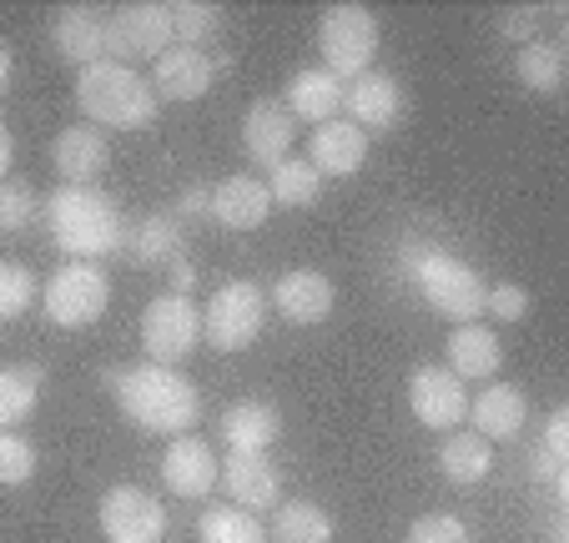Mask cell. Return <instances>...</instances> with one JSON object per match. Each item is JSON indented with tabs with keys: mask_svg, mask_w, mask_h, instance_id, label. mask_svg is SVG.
<instances>
[{
	"mask_svg": "<svg viewBox=\"0 0 569 543\" xmlns=\"http://www.w3.org/2000/svg\"><path fill=\"white\" fill-rule=\"evenodd\" d=\"M117 408L141 428V433H161V438H182L202 423V398H197L192 378L161 362H141V368H121L117 383Z\"/></svg>",
	"mask_w": 569,
	"mask_h": 543,
	"instance_id": "6da1fadb",
	"label": "cell"
},
{
	"mask_svg": "<svg viewBox=\"0 0 569 543\" xmlns=\"http://www.w3.org/2000/svg\"><path fill=\"white\" fill-rule=\"evenodd\" d=\"M46 227L51 242L76 262H97V257L121 252V207L97 187H56L46 197Z\"/></svg>",
	"mask_w": 569,
	"mask_h": 543,
	"instance_id": "7a4b0ae2",
	"label": "cell"
},
{
	"mask_svg": "<svg viewBox=\"0 0 569 543\" xmlns=\"http://www.w3.org/2000/svg\"><path fill=\"white\" fill-rule=\"evenodd\" d=\"M76 107L87 111L91 127L101 131H141L157 121V91L141 71L117 61H97L76 71Z\"/></svg>",
	"mask_w": 569,
	"mask_h": 543,
	"instance_id": "3957f363",
	"label": "cell"
},
{
	"mask_svg": "<svg viewBox=\"0 0 569 543\" xmlns=\"http://www.w3.org/2000/svg\"><path fill=\"white\" fill-rule=\"evenodd\" d=\"M318 51H322V71H333L338 81H353V76L373 71L378 56V16L368 6H328L318 16Z\"/></svg>",
	"mask_w": 569,
	"mask_h": 543,
	"instance_id": "277c9868",
	"label": "cell"
},
{
	"mask_svg": "<svg viewBox=\"0 0 569 543\" xmlns=\"http://www.w3.org/2000/svg\"><path fill=\"white\" fill-rule=\"evenodd\" d=\"M262 322H268V292H262L258 282L237 278V282H222V288L207 298L202 338H207V348H217V352H242L258 342Z\"/></svg>",
	"mask_w": 569,
	"mask_h": 543,
	"instance_id": "5b68a950",
	"label": "cell"
},
{
	"mask_svg": "<svg viewBox=\"0 0 569 543\" xmlns=\"http://www.w3.org/2000/svg\"><path fill=\"white\" fill-rule=\"evenodd\" d=\"M413 282H419V292H423V302H429L439 318H453L463 328V322H479V312H483V282H479V272H473L469 262H459V257H449V252H439V247H429L423 252V262L409 272Z\"/></svg>",
	"mask_w": 569,
	"mask_h": 543,
	"instance_id": "8992f818",
	"label": "cell"
},
{
	"mask_svg": "<svg viewBox=\"0 0 569 543\" xmlns=\"http://www.w3.org/2000/svg\"><path fill=\"white\" fill-rule=\"evenodd\" d=\"M202 342V308L192 298H177V292H161V298L147 302L141 312V348H147V362H161V368H177L187 362Z\"/></svg>",
	"mask_w": 569,
	"mask_h": 543,
	"instance_id": "52a82bcc",
	"label": "cell"
},
{
	"mask_svg": "<svg viewBox=\"0 0 569 543\" xmlns=\"http://www.w3.org/2000/svg\"><path fill=\"white\" fill-rule=\"evenodd\" d=\"M111 302V278L97 262H66L46 282V318L56 328H91Z\"/></svg>",
	"mask_w": 569,
	"mask_h": 543,
	"instance_id": "ba28073f",
	"label": "cell"
},
{
	"mask_svg": "<svg viewBox=\"0 0 569 543\" xmlns=\"http://www.w3.org/2000/svg\"><path fill=\"white\" fill-rule=\"evenodd\" d=\"M172 41V11L157 0H131L117 16H107V61H157Z\"/></svg>",
	"mask_w": 569,
	"mask_h": 543,
	"instance_id": "9c48e42d",
	"label": "cell"
},
{
	"mask_svg": "<svg viewBox=\"0 0 569 543\" xmlns=\"http://www.w3.org/2000/svg\"><path fill=\"white\" fill-rule=\"evenodd\" d=\"M101 533H107V543H161L167 539V509L147 489L117 483L101 499Z\"/></svg>",
	"mask_w": 569,
	"mask_h": 543,
	"instance_id": "30bf717a",
	"label": "cell"
},
{
	"mask_svg": "<svg viewBox=\"0 0 569 543\" xmlns=\"http://www.w3.org/2000/svg\"><path fill=\"white\" fill-rule=\"evenodd\" d=\"M409 408L423 428L453 433V428L469 418V393H463V383L443 368V362H423L419 373L409 378Z\"/></svg>",
	"mask_w": 569,
	"mask_h": 543,
	"instance_id": "8fae6325",
	"label": "cell"
},
{
	"mask_svg": "<svg viewBox=\"0 0 569 543\" xmlns=\"http://www.w3.org/2000/svg\"><path fill=\"white\" fill-rule=\"evenodd\" d=\"M217 86V56L202 46H167L151 61V91L157 101H202Z\"/></svg>",
	"mask_w": 569,
	"mask_h": 543,
	"instance_id": "7c38bea8",
	"label": "cell"
},
{
	"mask_svg": "<svg viewBox=\"0 0 569 543\" xmlns=\"http://www.w3.org/2000/svg\"><path fill=\"white\" fill-rule=\"evenodd\" d=\"M222 479V459H217L207 438L182 433L167 443V459H161V483L177 493V499H207Z\"/></svg>",
	"mask_w": 569,
	"mask_h": 543,
	"instance_id": "4fadbf2b",
	"label": "cell"
},
{
	"mask_svg": "<svg viewBox=\"0 0 569 543\" xmlns=\"http://www.w3.org/2000/svg\"><path fill=\"white\" fill-rule=\"evenodd\" d=\"M292 141H298V121H292V111L272 97L252 101L248 117H242V151H248V161H258L262 171H272L278 161L292 157Z\"/></svg>",
	"mask_w": 569,
	"mask_h": 543,
	"instance_id": "5bb4252c",
	"label": "cell"
},
{
	"mask_svg": "<svg viewBox=\"0 0 569 543\" xmlns=\"http://www.w3.org/2000/svg\"><path fill=\"white\" fill-rule=\"evenodd\" d=\"M222 489L232 493L237 509L262 513L282 503V473L268 453H227L222 459Z\"/></svg>",
	"mask_w": 569,
	"mask_h": 543,
	"instance_id": "9a60e30c",
	"label": "cell"
},
{
	"mask_svg": "<svg viewBox=\"0 0 569 543\" xmlns=\"http://www.w3.org/2000/svg\"><path fill=\"white\" fill-rule=\"evenodd\" d=\"M343 111L358 131H388L403 111V86L393 81L388 71H363L343 86Z\"/></svg>",
	"mask_w": 569,
	"mask_h": 543,
	"instance_id": "2e32d148",
	"label": "cell"
},
{
	"mask_svg": "<svg viewBox=\"0 0 569 543\" xmlns=\"http://www.w3.org/2000/svg\"><path fill=\"white\" fill-rule=\"evenodd\" d=\"M51 161H56V171L66 177V187H91V181L111 167V141H107V131L101 127L76 121V127H66L61 137L51 141Z\"/></svg>",
	"mask_w": 569,
	"mask_h": 543,
	"instance_id": "e0dca14e",
	"label": "cell"
},
{
	"mask_svg": "<svg viewBox=\"0 0 569 543\" xmlns=\"http://www.w3.org/2000/svg\"><path fill=\"white\" fill-rule=\"evenodd\" d=\"M51 46L76 71L107 61V11L101 6H66L51 21Z\"/></svg>",
	"mask_w": 569,
	"mask_h": 543,
	"instance_id": "ac0fdd59",
	"label": "cell"
},
{
	"mask_svg": "<svg viewBox=\"0 0 569 543\" xmlns=\"http://www.w3.org/2000/svg\"><path fill=\"white\" fill-rule=\"evenodd\" d=\"M272 212V197H268V181L237 171V177H222L212 187V222L227 227V232H258Z\"/></svg>",
	"mask_w": 569,
	"mask_h": 543,
	"instance_id": "d6986e66",
	"label": "cell"
},
{
	"mask_svg": "<svg viewBox=\"0 0 569 543\" xmlns=\"http://www.w3.org/2000/svg\"><path fill=\"white\" fill-rule=\"evenodd\" d=\"M268 302L292 322V328H318V322H328L338 292H333V282L322 278V272H312V267H298V272H282V282L272 288Z\"/></svg>",
	"mask_w": 569,
	"mask_h": 543,
	"instance_id": "ffe728a7",
	"label": "cell"
},
{
	"mask_svg": "<svg viewBox=\"0 0 569 543\" xmlns=\"http://www.w3.org/2000/svg\"><path fill=\"white\" fill-rule=\"evenodd\" d=\"M368 161V137L353 121H322L308 137V167L318 177H353Z\"/></svg>",
	"mask_w": 569,
	"mask_h": 543,
	"instance_id": "44dd1931",
	"label": "cell"
},
{
	"mask_svg": "<svg viewBox=\"0 0 569 543\" xmlns=\"http://www.w3.org/2000/svg\"><path fill=\"white\" fill-rule=\"evenodd\" d=\"M121 252L137 267H172L187 252V232L177 227L172 212H147L121 232Z\"/></svg>",
	"mask_w": 569,
	"mask_h": 543,
	"instance_id": "7402d4cb",
	"label": "cell"
},
{
	"mask_svg": "<svg viewBox=\"0 0 569 543\" xmlns=\"http://www.w3.org/2000/svg\"><path fill=\"white\" fill-rule=\"evenodd\" d=\"M278 438H282V418L262 398H242V403H232L222 413V443L232 453H268Z\"/></svg>",
	"mask_w": 569,
	"mask_h": 543,
	"instance_id": "603a6c76",
	"label": "cell"
},
{
	"mask_svg": "<svg viewBox=\"0 0 569 543\" xmlns=\"http://www.w3.org/2000/svg\"><path fill=\"white\" fill-rule=\"evenodd\" d=\"M288 111H292V121H308V127L338 121V111H343V81L333 71H322V66H308L288 86Z\"/></svg>",
	"mask_w": 569,
	"mask_h": 543,
	"instance_id": "cb8c5ba5",
	"label": "cell"
},
{
	"mask_svg": "<svg viewBox=\"0 0 569 543\" xmlns=\"http://www.w3.org/2000/svg\"><path fill=\"white\" fill-rule=\"evenodd\" d=\"M499 362H505V348H499V338L489 328H479V322H463L459 332L449 338V368L459 383H483V378L499 373Z\"/></svg>",
	"mask_w": 569,
	"mask_h": 543,
	"instance_id": "d4e9b609",
	"label": "cell"
},
{
	"mask_svg": "<svg viewBox=\"0 0 569 543\" xmlns=\"http://www.w3.org/2000/svg\"><path fill=\"white\" fill-rule=\"evenodd\" d=\"M469 423L479 438L489 443H505L525 428V393L509 383H489L479 398H469Z\"/></svg>",
	"mask_w": 569,
	"mask_h": 543,
	"instance_id": "484cf974",
	"label": "cell"
},
{
	"mask_svg": "<svg viewBox=\"0 0 569 543\" xmlns=\"http://www.w3.org/2000/svg\"><path fill=\"white\" fill-rule=\"evenodd\" d=\"M439 469L453 489H473V483H483L489 469H495V448L479 433H449L439 443Z\"/></svg>",
	"mask_w": 569,
	"mask_h": 543,
	"instance_id": "4316f807",
	"label": "cell"
},
{
	"mask_svg": "<svg viewBox=\"0 0 569 543\" xmlns=\"http://www.w3.org/2000/svg\"><path fill=\"white\" fill-rule=\"evenodd\" d=\"M41 383H46V373L36 362H6L0 368V433H16V423H26L36 413Z\"/></svg>",
	"mask_w": 569,
	"mask_h": 543,
	"instance_id": "83f0119b",
	"label": "cell"
},
{
	"mask_svg": "<svg viewBox=\"0 0 569 543\" xmlns=\"http://www.w3.org/2000/svg\"><path fill=\"white\" fill-rule=\"evenodd\" d=\"M338 529L333 519L318 509L312 499H288L278 503V519H272V543H333Z\"/></svg>",
	"mask_w": 569,
	"mask_h": 543,
	"instance_id": "f1b7e54d",
	"label": "cell"
},
{
	"mask_svg": "<svg viewBox=\"0 0 569 543\" xmlns=\"http://www.w3.org/2000/svg\"><path fill=\"white\" fill-rule=\"evenodd\" d=\"M515 76L529 86V91H539V97H559V86H565V46H559V41L519 46Z\"/></svg>",
	"mask_w": 569,
	"mask_h": 543,
	"instance_id": "f546056e",
	"label": "cell"
},
{
	"mask_svg": "<svg viewBox=\"0 0 569 543\" xmlns=\"http://www.w3.org/2000/svg\"><path fill=\"white\" fill-rule=\"evenodd\" d=\"M268 197H272V207L298 212V207H312L322 197V177L308 167V157H288L268 171Z\"/></svg>",
	"mask_w": 569,
	"mask_h": 543,
	"instance_id": "4dcf8cb0",
	"label": "cell"
},
{
	"mask_svg": "<svg viewBox=\"0 0 569 543\" xmlns=\"http://www.w3.org/2000/svg\"><path fill=\"white\" fill-rule=\"evenodd\" d=\"M197 539L202 543H268V529L258 523V513L237 509V503H217V509L202 513Z\"/></svg>",
	"mask_w": 569,
	"mask_h": 543,
	"instance_id": "1f68e13d",
	"label": "cell"
},
{
	"mask_svg": "<svg viewBox=\"0 0 569 543\" xmlns=\"http://www.w3.org/2000/svg\"><path fill=\"white\" fill-rule=\"evenodd\" d=\"M41 302V282L26 262H0V322H16Z\"/></svg>",
	"mask_w": 569,
	"mask_h": 543,
	"instance_id": "d6a6232c",
	"label": "cell"
},
{
	"mask_svg": "<svg viewBox=\"0 0 569 543\" xmlns=\"http://www.w3.org/2000/svg\"><path fill=\"white\" fill-rule=\"evenodd\" d=\"M172 41L177 46H202L222 26V6H202V0H172Z\"/></svg>",
	"mask_w": 569,
	"mask_h": 543,
	"instance_id": "836d02e7",
	"label": "cell"
},
{
	"mask_svg": "<svg viewBox=\"0 0 569 543\" xmlns=\"http://www.w3.org/2000/svg\"><path fill=\"white\" fill-rule=\"evenodd\" d=\"M41 217V192L31 181H0V237H16Z\"/></svg>",
	"mask_w": 569,
	"mask_h": 543,
	"instance_id": "e575fe53",
	"label": "cell"
},
{
	"mask_svg": "<svg viewBox=\"0 0 569 543\" xmlns=\"http://www.w3.org/2000/svg\"><path fill=\"white\" fill-rule=\"evenodd\" d=\"M36 473V448L21 433H0V489H21Z\"/></svg>",
	"mask_w": 569,
	"mask_h": 543,
	"instance_id": "d590c367",
	"label": "cell"
},
{
	"mask_svg": "<svg viewBox=\"0 0 569 543\" xmlns=\"http://www.w3.org/2000/svg\"><path fill=\"white\" fill-rule=\"evenodd\" d=\"M409 543H473V539L459 513H423V519H413Z\"/></svg>",
	"mask_w": 569,
	"mask_h": 543,
	"instance_id": "8d00e7d4",
	"label": "cell"
},
{
	"mask_svg": "<svg viewBox=\"0 0 569 543\" xmlns=\"http://www.w3.org/2000/svg\"><path fill=\"white\" fill-rule=\"evenodd\" d=\"M483 312H489V318H499V322H519L529 312V292L515 288V282H499V288L483 292Z\"/></svg>",
	"mask_w": 569,
	"mask_h": 543,
	"instance_id": "74e56055",
	"label": "cell"
},
{
	"mask_svg": "<svg viewBox=\"0 0 569 543\" xmlns=\"http://www.w3.org/2000/svg\"><path fill=\"white\" fill-rule=\"evenodd\" d=\"M535 31H539V6H509V11H499V36L529 46Z\"/></svg>",
	"mask_w": 569,
	"mask_h": 543,
	"instance_id": "f35d334b",
	"label": "cell"
},
{
	"mask_svg": "<svg viewBox=\"0 0 569 543\" xmlns=\"http://www.w3.org/2000/svg\"><path fill=\"white\" fill-rule=\"evenodd\" d=\"M207 212H212V192H207L202 181H197V187H187L182 197H177L172 202V217H177V227H197V222H207Z\"/></svg>",
	"mask_w": 569,
	"mask_h": 543,
	"instance_id": "ab89813d",
	"label": "cell"
},
{
	"mask_svg": "<svg viewBox=\"0 0 569 543\" xmlns=\"http://www.w3.org/2000/svg\"><path fill=\"white\" fill-rule=\"evenodd\" d=\"M539 448H549L555 459H565L569 463V408H555L549 413V423H545V443Z\"/></svg>",
	"mask_w": 569,
	"mask_h": 543,
	"instance_id": "60d3db41",
	"label": "cell"
},
{
	"mask_svg": "<svg viewBox=\"0 0 569 543\" xmlns=\"http://www.w3.org/2000/svg\"><path fill=\"white\" fill-rule=\"evenodd\" d=\"M559 473H565V459H555L549 448H529V479H539V483H555Z\"/></svg>",
	"mask_w": 569,
	"mask_h": 543,
	"instance_id": "b9f144b4",
	"label": "cell"
},
{
	"mask_svg": "<svg viewBox=\"0 0 569 543\" xmlns=\"http://www.w3.org/2000/svg\"><path fill=\"white\" fill-rule=\"evenodd\" d=\"M192 282H197V267L192 262H172V292H177V298H187V292H192Z\"/></svg>",
	"mask_w": 569,
	"mask_h": 543,
	"instance_id": "7bdbcfd3",
	"label": "cell"
},
{
	"mask_svg": "<svg viewBox=\"0 0 569 543\" xmlns=\"http://www.w3.org/2000/svg\"><path fill=\"white\" fill-rule=\"evenodd\" d=\"M11 161H16V137L6 131V121H0V181L11 177Z\"/></svg>",
	"mask_w": 569,
	"mask_h": 543,
	"instance_id": "ee69618b",
	"label": "cell"
},
{
	"mask_svg": "<svg viewBox=\"0 0 569 543\" xmlns=\"http://www.w3.org/2000/svg\"><path fill=\"white\" fill-rule=\"evenodd\" d=\"M11 76H16V56H11V46L0 41V97H6V86H11Z\"/></svg>",
	"mask_w": 569,
	"mask_h": 543,
	"instance_id": "f6af8a7d",
	"label": "cell"
}]
</instances>
